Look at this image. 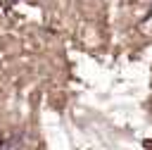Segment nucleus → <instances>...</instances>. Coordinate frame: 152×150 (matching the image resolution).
<instances>
[{
    "label": "nucleus",
    "instance_id": "f257e3e1",
    "mask_svg": "<svg viewBox=\"0 0 152 150\" xmlns=\"http://www.w3.org/2000/svg\"><path fill=\"white\" fill-rule=\"evenodd\" d=\"M10 2H17V0H10Z\"/></svg>",
    "mask_w": 152,
    "mask_h": 150
}]
</instances>
